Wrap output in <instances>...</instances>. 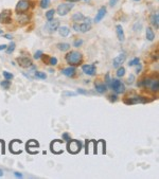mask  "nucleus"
<instances>
[{
	"mask_svg": "<svg viewBox=\"0 0 159 179\" xmlns=\"http://www.w3.org/2000/svg\"><path fill=\"white\" fill-rule=\"evenodd\" d=\"M65 59L70 66H77L82 63L83 55L79 51H70L69 53L66 54Z\"/></svg>",
	"mask_w": 159,
	"mask_h": 179,
	"instance_id": "obj_1",
	"label": "nucleus"
},
{
	"mask_svg": "<svg viewBox=\"0 0 159 179\" xmlns=\"http://www.w3.org/2000/svg\"><path fill=\"white\" fill-rule=\"evenodd\" d=\"M73 6H74V4H73L72 2H69V3H62V4H59V6H57V9H56L55 12L59 14V16H66L67 14L72 10Z\"/></svg>",
	"mask_w": 159,
	"mask_h": 179,
	"instance_id": "obj_2",
	"label": "nucleus"
},
{
	"mask_svg": "<svg viewBox=\"0 0 159 179\" xmlns=\"http://www.w3.org/2000/svg\"><path fill=\"white\" fill-rule=\"evenodd\" d=\"M82 147V143L77 140H69L68 145H67V150L70 154H78L81 151Z\"/></svg>",
	"mask_w": 159,
	"mask_h": 179,
	"instance_id": "obj_3",
	"label": "nucleus"
},
{
	"mask_svg": "<svg viewBox=\"0 0 159 179\" xmlns=\"http://www.w3.org/2000/svg\"><path fill=\"white\" fill-rule=\"evenodd\" d=\"M109 87H112V90L116 93H118V95H121V93H123L125 91V86H124V84L120 80H112L110 82Z\"/></svg>",
	"mask_w": 159,
	"mask_h": 179,
	"instance_id": "obj_4",
	"label": "nucleus"
},
{
	"mask_svg": "<svg viewBox=\"0 0 159 179\" xmlns=\"http://www.w3.org/2000/svg\"><path fill=\"white\" fill-rule=\"evenodd\" d=\"M147 102V99H144L143 96L135 95V96H128L127 99L124 100V103L126 105H133V104H144Z\"/></svg>",
	"mask_w": 159,
	"mask_h": 179,
	"instance_id": "obj_5",
	"label": "nucleus"
},
{
	"mask_svg": "<svg viewBox=\"0 0 159 179\" xmlns=\"http://www.w3.org/2000/svg\"><path fill=\"white\" fill-rule=\"evenodd\" d=\"M45 28H46V31L49 32V33H54V32H56L59 28V19H54V18H52V19L48 20Z\"/></svg>",
	"mask_w": 159,
	"mask_h": 179,
	"instance_id": "obj_6",
	"label": "nucleus"
},
{
	"mask_svg": "<svg viewBox=\"0 0 159 179\" xmlns=\"http://www.w3.org/2000/svg\"><path fill=\"white\" fill-rule=\"evenodd\" d=\"M30 9V1L29 0H19L16 4V12L19 13H26Z\"/></svg>",
	"mask_w": 159,
	"mask_h": 179,
	"instance_id": "obj_7",
	"label": "nucleus"
},
{
	"mask_svg": "<svg viewBox=\"0 0 159 179\" xmlns=\"http://www.w3.org/2000/svg\"><path fill=\"white\" fill-rule=\"evenodd\" d=\"M125 59H126V54L124 53V52H122V53H120L118 56L115 57V58L112 59V67L119 68L120 66L125 62Z\"/></svg>",
	"mask_w": 159,
	"mask_h": 179,
	"instance_id": "obj_8",
	"label": "nucleus"
},
{
	"mask_svg": "<svg viewBox=\"0 0 159 179\" xmlns=\"http://www.w3.org/2000/svg\"><path fill=\"white\" fill-rule=\"evenodd\" d=\"M85 21L83 22L82 24H80V32H82V33H86V32H88L89 30L91 29V19L89 17L87 18H84Z\"/></svg>",
	"mask_w": 159,
	"mask_h": 179,
	"instance_id": "obj_9",
	"label": "nucleus"
},
{
	"mask_svg": "<svg viewBox=\"0 0 159 179\" xmlns=\"http://www.w3.org/2000/svg\"><path fill=\"white\" fill-rule=\"evenodd\" d=\"M17 62H18V64H19L20 67H22V68H29V67H31L32 66L31 58H29V57H27V56L18 57Z\"/></svg>",
	"mask_w": 159,
	"mask_h": 179,
	"instance_id": "obj_10",
	"label": "nucleus"
},
{
	"mask_svg": "<svg viewBox=\"0 0 159 179\" xmlns=\"http://www.w3.org/2000/svg\"><path fill=\"white\" fill-rule=\"evenodd\" d=\"M62 144H63V141H61V140H54L51 143V151L55 154H61L63 151V150H62Z\"/></svg>",
	"mask_w": 159,
	"mask_h": 179,
	"instance_id": "obj_11",
	"label": "nucleus"
},
{
	"mask_svg": "<svg viewBox=\"0 0 159 179\" xmlns=\"http://www.w3.org/2000/svg\"><path fill=\"white\" fill-rule=\"evenodd\" d=\"M11 11L6 10L2 13H0V22L2 24H10L11 22Z\"/></svg>",
	"mask_w": 159,
	"mask_h": 179,
	"instance_id": "obj_12",
	"label": "nucleus"
},
{
	"mask_svg": "<svg viewBox=\"0 0 159 179\" xmlns=\"http://www.w3.org/2000/svg\"><path fill=\"white\" fill-rule=\"evenodd\" d=\"M82 70L85 74L90 75V76H93V75L96 74V66H94L93 64V65H83Z\"/></svg>",
	"mask_w": 159,
	"mask_h": 179,
	"instance_id": "obj_13",
	"label": "nucleus"
},
{
	"mask_svg": "<svg viewBox=\"0 0 159 179\" xmlns=\"http://www.w3.org/2000/svg\"><path fill=\"white\" fill-rule=\"evenodd\" d=\"M16 20H17V24H19L20 26H24V24L29 22L30 17L25 13H19L17 15V17H16Z\"/></svg>",
	"mask_w": 159,
	"mask_h": 179,
	"instance_id": "obj_14",
	"label": "nucleus"
},
{
	"mask_svg": "<svg viewBox=\"0 0 159 179\" xmlns=\"http://www.w3.org/2000/svg\"><path fill=\"white\" fill-rule=\"evenodd\" d=\"M106 6H101L100 9H99V11H98V13H97V15H96V17H94V22H100L101 20L103 19V18L105 17V15H106Z\"/></svg>",
	"mask_w": 159,
	"mask_h": 179,
	"instance_id": "obj_15",
	"label": "nucleus"
},
{
	"mask_svg": "<svg viewBox=\"0 0 159 179\" xmlns=\"http://www.w3.org/2000/svg\"><path fill=\"white\" fill-rule=\"evenodd\" d=\"M62 73L68 77H72V76H74L75 73H77V69H75L74 66H69V67L63 69V70H62Z\"/></svg>",
	"mask_w": 159,
	"mask_h": 179,
	"instance_id": "obj_16",
	"label": "nucleus"
},
{
	"mask_svg": "<svg viewBox=\"0 0 159 179\" xmlns=\"http://www.w3.org/2000/svg\"><path fill=\"white\" fill-rule=\"evenodd\" d=\"M116 33H117V37H118L119 41L123 43V41L125 40V34H124V30L121 24L116 26Z\"/></svg>",
	"mask_w": 159,
	"mask_h": 179,
	"instance_id": "obj_17",
	"label": "nucleus"
},
{
	"mask_svg": "<svg viewBox=\"0 0 159 179\" xmlns=\"http://www.w3.org/2000/svg\"><path fill=\"white\" fill-rule=\"evenodd\" d=\"M150 21H151V24L155 28L156 30L159 28V15L158 13H153L150 17Z\"/></svg>",
	"mask_w": 159,
	"mask_h": 179,
	"instance_id": "obj_18",
	"label": "nucleus"
},
{
	"mask_svg": "<svg viewBox=\"0 0 159 179\" xmlns=\"http://www.w3.org/2000/svg\"><path fill=\"white\" fill-rule=\"evenodd\" d=\"M94 88H96V90L99 93H104L107 90V85L104 84V83H96L94 84Z\"/></svg>",
	"mask_w": 159,
	"mask_h": 179,
	"instance_id": "obj_19",
	"label": "nucleus"
},
{
	"mask_svg": "<svg viewBox=\"0 0 159 179\" xmlns=\"http://www.w3.org/2000/svg\"><path fill=\"white\" fill-rule=\"evenodd\" d=\"M146 37L147 40L150 41H153L155 39V32H154V30L152 29L151 27H147L146 30Z\"/></svg>",
	"mask_w": 159,
	"mask_h": 179,
	"instance_id": "obj_20",
	"label": "nucleus"
},
{
	"mask_svg": "<svg viewBox=\"0 0 159 179\" xmlns=\"http://www.w3.org/2000/svg\"><path fill=\"white\" fill-rule=\"evenodd\" d=\"M57 31H59V35H61L62 37H67V36H68L69 34H70V29H69L68 27H66V26L59 27Z\"/></svg>",
	"mask_w": 159,
	"mask_h": 179,
	"instance_id": "obj_21",
	"label": "nucleus"
},
{
	"mask_svg": "<svg viewBox=\"0 0 159 179\" xmlns=\"http://www.w3.org/2000/svg\"><path fill=\"white\" fill-rule=\"evenodd\" d=\"M40 147V144H38L37 141H35V140H30L29 142L27 143V151H29L30 153L32 151V148H38Z\"/></svg>",
	"mask_w": 159,
	"mask_h": 179,
	"instance_id": "obj_22",
	"label": "nucleus"
},
{
	"mask_svg": "<svg viewBox=\"0 0 159 179\" xmlns=\"http://www.w3.org/2000/svg\"><path fill=\"white\" fill-rule=\"evenodd\" d=\"M57 48H59V50H61L62 52H66V51H68V50L70 49V43H57Z\"/></svg>",
	"mask_w": 159,
	"mask_h": 179,
	"instance_id": "obj_23",
	"label": "nucleus"
},
{
	"mask_svg": "<svg viewBox=\"0 0 159 179\" xmlns=\"http://www.w3.org/2000/svg\"><path fill=\"white\" fill-rule=\"evenodd\" d=\"M71 18H72L73 22H80V21H82V20H84L85 16L83 15L82 13H75V14H73Z\"/></svg>",
	"mask_w": 159,
	"mask_h": 179,
	"instance_id": "obj_24",
	"label": "nucleus"
},
{
	"mask_svg": "<svg viewBox=\"0 0 159 179\" xmlns=\"http://www.w3.org/2000/svg\"><path fill=\"white\" fill-rule=\"evenodd\" d=\"M151 90L153 91V92H157V91L159 90V81L158 80H155V81L152 82Z\"/></svg>",
	"mask_w": 159,
	"mask_h": 179,
	"instance_id": "obj_25",
	"label": "nucleus"
},
{
	"mask_svg": "<svg viewBox=\"0 0 159 179\" xmlns=\"http://www.w3.org/2000/svg\"><path fill=\"white\" fill-rule=\"evenodd\" d=\"M50 4H51V0H40V6L41 9H48L50 6Z\"/></svg>",
	"mask_w": 159,
	"mask_h": 179,
	"instance_id": "obj_26",
	"label": "nucleus"
},
{
	"mask_svg": "<svg viewBox=\"0 0 159 179\" xmlns=\"http://www.w3.org/2000/svg\"><path fill=\"white\" fill-rule=\"evenodd\" d=\"M15 48H16V43H11L10 45H8L6 46V52L8 54H10V53H12V52L15 50Z\"/></svg>",
	"mask_w": 159,
	"mask_h": 179,
	"instance_id": "obj_27",
	"label": "nucleus"
},
{
	"mask_svg": "<svg viewBox=\"0 0 159 179\" xmlns=\"http://www.w3.org/2000/svg\"><path fill=\"white\" fill-rule=\"evenodd\" d=\"M152 82H153V80L152 79H150V77H147V79H144V80H142V82L141 83H139V86H144V87H146V86H150V85L152 84Z\"/></svg>",
	"mask_w": 159,
	"mask_h": 179,
	"instance_id": "obj_28",
	"label": "nucleus"
},
{
	"mask_svg": "<svg viewBox=\"0 0 159 179\" xmlns=\"http://www.w3.org/2000/svg\"><path fill=\"white\" fill-rule=\"evenodd\" d=\"M0 86H1L3 89H6V90H8L11 86V82L9 81V80H4V81H2L1 83H0Z\"/></svg>",
	"mask_w": 159,
	"mask_h": 179,
	"instance_id": "obj_29",
	"label": "nucleus"
},
{
	"mask_svg": "<svg viewBox=\"0 0 159 179\" xmlns=\"http://www.w3.org/2000/svg\"><path fill=\"white\" fill-rule=\"evenodd\" d=\"M118 70H117V76L118 77H123L124 76V74H125V68H123V67H121L120 66L119 68H117Z\"/></svg>",
	"mask_w": 159,
	"mask_h": 179,
	"instance_id": "obj_30",
	"label": "nucleus"
},
{
	"mask_svg": "<svg viewBox=\"0 0 159 179\" xmlns=\"http://www.w3.org/2000/svg\"><path fill=\"white\" fill-rule=\"evenodd\" d=\"M55 13H56V12H55V10H53V9H52V10H49L47 13H46V18H47L48 20L52 19V18L54 17V14Z\"/></svg>",
	"mask_w": 159,
	"mask_h": 179,
	"instance_id": "obj_31",
	"label": "nucleus"
},
{
	"mask_svg": "<svg viewBox=\"0 0 159 179\" xmlns=\"http://www.w3.org/2000/svg\"><path fill=\"white\" fill-rule=\"evenodd\" d=\"M138 64H140V58L139 57H135L133 61H131L130 63H128V66L132 67V66H137Z\"/></svg>",
	"mask_w": 159,
	"mask_h": 179,
	"instance_id": "obj_32",
	"label": "nucleus"
},
{
	"mask_svg": "<svg viewBox=\"0 0 159 179\" xmlns=\"http://www.w3.org/2000/svg\"><path fill=\"white\" fill-rule=\"evenodd\" d=\"M2 74H3L4 79H6V80H9V81H10V80H12L13 77H14V75L12 74V73L8 72V71H3V72H2Z\"/></svg>",
	"mask_w": 159,
	"mask_h": 179,
	"instance_id": "obj_33",
	"label": "nucleus"
},
{
	"mask_svg": "<svg viewBox=\"0 0 159 179\" xmlns=\"http://www.w3.org/2000/svg\"><path fill=\"white\" fill-rule=\"evenodd\" d=\"M35 76L38 77V79L45 80L46 77H47V75H46V73H44V72H40V71H36V72H35Z\"/></svg>",
	"mask_w": 159,
	"mask_h": 179,
	"instance_id": "obj_34",
	"label": "nucleus"
},
{
	"mask_svg": "<svg viewBox=\"0 0 159 179\" xmlns=\"http://www.w3.org/2000/svg\"><path fill=\"white\" fill-rule=\"evenodd\" d=\"M83 45V39H75L73 41V47H81Z\"/></svg>",
	"mask_w": 159,
	"mask_h": 179,
	"instance_id": "obj_35",
	"label": "nucleus"
},
{
	"mask_svg": "<svg viewBox=\"0 0 159 179\" xmlns=\"http://www.w3.org/2000/svg\"><path fill=\"white\" fill-rule=\"evenodd\" d=\"M43 51L41 50H38V51H36L35 52V54H34V58L35 59H40L41 56H43Z\"/></svg>",
	"mask_w": 159,
	"mask_h": 179,
	"instance_id": "obj_36",
	"label": "nucleus"
},
{
	"mask_svg": "<svg viewBox=\"0 0 159 179\" xmlns=\"http://www.w3.org/2000/svg\"><path fill=\"white\" fill-rule=\"evenodd\" d=\"M49 64L51 66L57 65V58H56V57H51V58H50V61H49Z\"/></svg>",
	"mask_w": 159,
	"mask_h": 179,
	"instance_id": "obj_37",
	"label": "nucleus"
},
{
	"mask_svg": "<svg viewBox=\"0 0 159 179\" xmlns=\"http://www.w3.org/2000/svg\"><path fill=\"white\" fill-rule=\"evenodd\" d=\"M134 81H135V75L134 74H130V76H128V79H127V84H130V85H132Z\"/></svg>",
	"mask_w": 159,
	"mask_h": 179,
	"instance_id": "obj_38",
	"label": "nucleus"
},
{
	"mask_svg": "<svg viewBox=\"0 0 159 179\" xmlns=\"http://www.w3.org/2000/svg\"><path fill=\"white\" fill-rule=\"evenodd\" d=\"M72 28H73V30H74V31H77V32L80 31V24H78V22H74V24H73V26H72Z\"/></svg>",
	"mask_w": 159,
	"mask_h": 179,
	"instance_id": "obj_39",
	"label": "nucleus"
},
{
	"mask_svg": "<svg viewBox=\"0 0 159 179\" xmlns=\"http://www.w3.org/2000/svg\"><path fill=\"white\" fill-rule=\"evenodd\" d=\"M119 2V0H109V6H116V4Z\"/></svg>",
	"mask_w": 159,
	"mask_h": 179,
	"instance_id": "obj_40",
	"label": "nucleus"
},
{
	"mask_svg": "<svg viewBox=\"0 0 159 179\" xmlns=\"http://www.w3.org/2000/svg\"><path fill=\"white\" fill-rule=\"evenodd\" d=\"M117 95H109V100H110V102H116L117 101Z\"/></svg>",
	"mask_w": 159,
	"mask_h": 179,
	"instance_id": "obj_41",
	"label": "nucleus"
},
{
	"mask_svg": "<svg viewBox=\"0 0 159 179\" xmlns=\"http://www.w3.org/2000/svg\"><path fill=\"white\" fill-rule=\"evenodd\" d=\"M105 82H106V84L108 85V86H109L110 85V77H109V74H106V76H105Z\"/></svg>",
	"mask_w": 159,
	"mask_h": 179,
	"instance_id": "obj_42",
	"label": "nucleus"
},
{
	"mask_svg": "<svg viewBox=\"0 0 159 179\" xmlns=\"http://www.w3.org/2000/svg\"><path fill=\"white\" fill-rule=\"evenodd\" d=\"M63 138L66 140V141H69V140H70V137H69L68 132H64V134H63Z\"/></svg>",
	"mask_w": 159,
	"mask_h": 179,
	"instance_id": "obj_43",
	"label": "nucleus"
},
{
	"mask_svg": "<svg viewBox=\"0 0 159 179\" xmlns=\"http://www.w3.org/2000/svg\"><path fill=\"white\" fill-rule=\"evenodd\" d=\"M137 66H138V67H137V69H136V73H137V74H138V73L141 72V70H142V66L140 65V64H138Z\"/></svg>",
	"mask_w": 159,
	"mask_h": 179,
	"instance_id": "obj_44",
	"label": "nucleus"
},
{
	"mask_svg": "<svg viewBox=\"0 0 159 179\" xmlns=\"http://www.w3.org/2000/svg\"><path fill=\"white\" fill-rule=\"evenodd\" d=\"M64 95H70V96H75L77 95V93L75 92H64Z\"/></svg>",
	"mask_w": 159,
	"mask_h": 179,
	"instance_id": "obj_45",
	"label": "nucleus"
},
{
	"mask_svg": "<svg viewBox=\"0 0 159 179\" xmlns=\"http://www.w3.org/2000/svg\"><path fill=\"white\" fill-rule=\"evenodd\" d=\"M78 93H82V95H87V91L84 90V89H78Z\"/></svg>",
	"mask_w": 159,
	"mask_h": 179,
	"instance_id": "obj_46",
	"label": "nucleus"
},
{
	"mask_svg": "<svg viewBox=\"0 0 159 179\" xmlns=\"http://www.w3.org/2000/svg\"><path fill=\"white\" fill-rule=\"evenodd\" d=\"M14 175H15V177H18V178H22V177H24V175H22L21 173H18V172H15V173H14Z\"/></svg>",
	"mask_w": 159,
	"mask_h": 179,
	"instance_id": "obj_47",
	"label": "nucleus"
},
{
	"mask_svg": "<svg viewBox=\"0 0 159 179\" xmlns=\"http://www.w3.org/2000/svg\"><path fill=\"white\" fill-rule=\"evenodd\" d=\"M6 46H8V45H0V51H2V50H6Z\"/></svg>",
	"mask_w": 159,
	"mask_h": 179,
	"instance_id": "obj_48",
	"label": "nucleus"
},
{
	"mask_svg": "<svg viewBox=\"0 0 159 179\" xmlns=\"http://www.w3.org/2000/svg\"><path fill=\"white\" fill-rule=\"evenodd\" d=\"M4 37H6V39H10V40L13 38V37H12V35H10V34H6V35H4Z\"/></svg>",
	"mask_w": 159,
	"mask_h": 179,
	"instance_id": "obj_49",
	"label": "nucleus"
},
{
	"mask_svg": "<svg viewBox=\"0 0 159 179\" xmlns=\"http://www.w3.org/2000/svg\"><path fill=\"white\" fill-rule=\"evenodd\" d=\"M67 1H68V2H72V3H73V2H78L79 0H67Z\"/></svg>",
	"mask_w": 159,
	"mask_h": 179,
	"instance_id": "obj_50",
	"label": "nucleus"
},
{
	"mask_svg": "<svg viewBox=\"0 0 159 179\" xmlns=\"http://www.w3.org/2000/svg\"><path fill=\"white\" fill-rule=\"evenodd\" d=\"M2 176H3V171L0 169V177H2Z\"/></svg>",
	"mask_w": 159,
	"mask_h": 179,
	"instance_id": "obj_51",
	"label": "nucleus"
},
{
	"mask_svg": "<svg viewBox=\"0 0 159 179\" xmlns=\"http://www.w3.org/2000/svg\"><path fill=\"white\" fill-rule=\"evenodd\" d=\"M2 33H3V31H2V30L0 29V34H2Z\"/></svg>",
	"mask_w": 159,
	"mask_h": 179,
	"instance_id": "obj_52",
	"label": "nucleus"
},
{
	"mask_svg": "<svg viewBox=\"0 0 159 179\" xmlns=\"http://www.w3.org/2000/svg\"><path fill=\"white\" fill-rule=\"evenodd\" d=\"M134 1H140V0H134Z\"/></svg>",
	"mask_w": 159,
	"mask_h": 179,
	"instance_id": "obj_53",
	"label": "nucleus"
},
{
	"mask_svg": "<svg viewBox=\"0 0 159 179\" xmlns=\"http://www.w3.org/2000/svg\"><path fill=\"white\" fill-rule=\"evenodd\" d=\"M85 1H87V0H85Z\"/></svg>",
	"mask_w": 159,
	"mask_h": 179,
	"instance_id": "obj_54",
	"label": "nucleus"
}]
</instances>
